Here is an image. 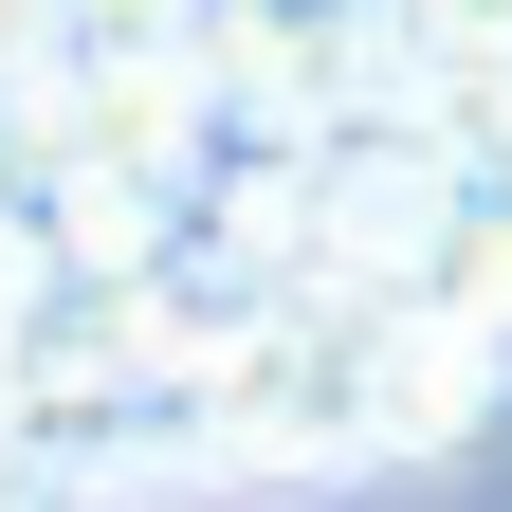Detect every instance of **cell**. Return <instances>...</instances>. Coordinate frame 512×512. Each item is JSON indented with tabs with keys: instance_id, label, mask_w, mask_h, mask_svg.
<instances>
[{
	"instance_id": "1",
	"label": "cell",
	"mask_w": 512,
	"mask_h": 512,
	"mask_svg": "<svg viewBox=\"0 0 512 512\" xmlns=\"http://www.w3.org/2000/svg\"><path fill=\"white\" fill-rule=\"evenodd\" d=\"M476 384H494V330H458L439 293H384V275H293L256 330L202 366V458H439L476 439Z\"/></svg>"
},
{
	"instance_id": "2",
	"label": "cell",
	"mask_w": 512,
	"mask_h": 512,
	"mask_svg": "<svg viewBox=\"0 0 512 512\" xmlns=\"http://www.w3.org/2000/svg\"><path fill=\"white\" fill-rule=\"evenodd\" d=\"M421 92H512V0H403Z\"/></svg>"
}]
</instances>
